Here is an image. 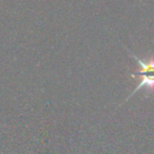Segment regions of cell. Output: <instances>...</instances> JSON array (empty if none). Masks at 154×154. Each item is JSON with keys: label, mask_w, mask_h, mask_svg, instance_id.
<instances>
[{"label": "cell", "mask_w": 154, "mask_h": 154, "mask_svg": "<svg viewBox=\"0 0 154 154\" xmlns=\"http://www.w3.org/2000/svg\"><path fill=\"white\" fill-rule=\"evenodd\" d=\"M131 55L133 56L134 59L137 61L138 65L140 66V70H138L136 73H133L132 77H137V75H140V77H142V80H140V82L137 84L135 90H134V91L132 92L131 94L127 97V99H126V101H128V100H129L130 97L134 94V93H135L136 91H138V90L143 87H146L149 91H152V90L154 89V59L153 58H151L148 62H144V61H142V60L138 59L136 56H134L133 54H131Z\"/></svg>", "instance_id": "6da1fadb"}]
</instances>
